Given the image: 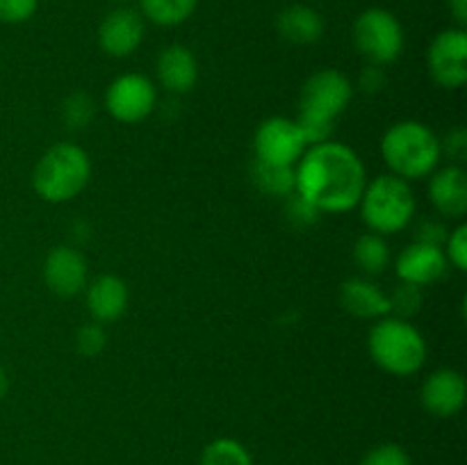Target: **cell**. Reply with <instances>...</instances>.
<instances>
[{
  "label": "cell",
  "mask_w": 467,
  "mask_h": 465,
  "mask_svg": "<svg viewBox=\"0 0 467 465\" xmlns=\"http://www.w3.org/2000/svg\"><path fill=\"white\" fill-rule=\"evenodd\" d=\"M368 171L351 146L322 141L308 146L295 164V194L313 203L319 212L342 214L360 203Z\"/></svg>",
  "instance_id": "cell-1"
},
{
  "label": "cell",
  "mask_w": 467,
  "mask_h": 465,
  "mask_svg": "<svg viewBox=\"0 0 467 465\" xmlns=\"http://www.w3.org/2000/svg\"><path fill=\"white\" fill-rule=\"evenodd\" d=\"M381 155L392 176L410 182L431 176L441 164L442 150L431 128L420 121H400L383 135Z\"/></svg>",
  "instance_id": "cell-2"
},
{
  "label": "cell",
  "mask_w": 467,
  "mask_h": 465,
  "mask_svg": "<svg viewBox=\"0 0 467 465\" xmlns=\"http://www.w3.org/2000/svg\"><path fill=\"white\" fill-rule=\"evenodd\" d=\"M91 178V160L85 149L71 141L50 146L32 169V187L46 203H68Z\"/></svg>",
  "instance_id": "cell-3"
},
{
  "label": "cell",
  "mask_w": 467,
  "mask_h": 465,
  "mask_svg": "<svg viewBox=\"0 0 467 465\" xmlns=\"http://www.w3.org/2000/svg\"><path fill=\"white\" fill-rule=\"evenodd\" d=\"M368 349L374 363L395 377H410L427 363V340L409 319H377L368 336Z\"/></svg>",
  "instance_id": "cell-4"
},
{
  "label": "cell",
  "mask_w": 467,
  "mask_h": 465,
  "mask_svg": "<svg viewBox=\"0 0 467 465\" xmlns=\"http://www.w3.org/2000/svg\"><path fill=\"white\" fill-rule=\"evenodd\" d=\"M358 205L369 231L386 237L410 226L418 203L409 181L383 173L374 181H368Z\"/></svg>",
  "instance_id": "cell-5"
},
{
  "label": "cell",
  "mask_w": 467,
  "mask_h": 465,
  "mask_svg": "<svg viewBox=\"0 0 467 465\" xmlns=\"http://www.w3.org/2000/svg\"><path fill=\"white\" fill-rule=\"evenodd\" d=\"M351 39L356 50L374 67H386L397 62L404 53V27L400 18L383 7H369L354 21Z\"/></svg>",
  "instance_id": "cell-6"
},
{
  "label": "cell",
  "mask_w": 467,
  "mask_h": 465,
  "mask_svg": "<svg viewBox=\"0 0 467 465\" xmlns=\"http://www.w3.org/2000/svg\"><path fill=\"white\" fill-rule=\"evenodd\" d=\"M351 98H354V85L345 73L337 68H319L301 87L296 121L333 126L336 117L349 108Z\"/></svg>",
  "instance_id": "cell-7"
},
{
  "label": "cell",
  "mask_w": 467,
  "mask_h": 465,
  "mask_svg": "<svg viewBox=\"0 0 467 465\" xmlns=\"http://www.w3.org/2000/svg\"><path fill=\"white\" fill-rule=\"evenodd\" d=\"M158 91L150 78L141 73H123L114 78L105 94V108L119 123H140L153 114Z\"/></svg>",
  "instance_id": "cell-8"
},
{
  "label": "cell",
  "mask_w": 467,
  "mask_h": 465,
  "mask_svg": "<svg viewBox=\"0 0 467 465\" xmlns=\"http://www.w3.org/2000/svg\"><path fill=\"white\" fill-rule=\"evenodd\" d=\"M255 160L281 167H295L308 149L295 119L269 117L258 126L254 137Z\"/></svg>",
  "instance_id": "cell-9"
},
{
  "label": "cell",
  "mask_w": 467,
  "mask_h": 465,
  "mask_svg": "<svg viewBox=\"0 0 467 465\" xmlns=\"http://www.w3.org/2000/svg\"><path fill=\"white\" fill-rule=\"evenodd\" d=\"M427 67L442 89H461L467 82V35L463 27L438 32L427 53Z\"/></svg>",
  "instance_id": "cell-10"
},
{
  "label": "cell",
  "mask_w": 467,
  "mask_h": 465,
  "mask_svg": "<svg viewBox=\"0 0 467 465\" xmlns=\"http://www.w3.org/2000/svg\"><path fill=\"white\" fill-rule=\"evenodd\" d=\"M144 16L137 9L121 5L100 21L99 46L109 57H130L144 41Z\"/></svg>",
  "instance_id": "cell-11"
},
{
  "label": "cell",
  "mask_w": 467,
  "mask_h": 465,
  "mask_svg": "<svg viewBox=\"0 0 467 465\" xmlns=\"http://www.w3.org/2000/svg\"><path fill=\"white\" fill-rule=\"evenodd\" d=\"M467 397V386L463 374L456 369H436L429 374L420 390V401L424 410L433 418H454L463 410Z\"/></svg>",
  "instance_id": "cell-12"
},
{
  "label": "cell",
  "mask_w": 467,
  "mask_h": 465,
  "mask_svg": "<svg viewBox=\"0 0 467 465\" xmlns=\"http://www.w3.org/2000/svg\"><path fill=\"white\" fill-rule=\"evenodd\" d=\"M44 281L57 296H76L87 287V260L73 246H55L44 260Z\"/></svg>",
  "instance_id": "cell-13"
},
{
  "label": "cell",
  "mask_w": 467,
  "mask_h": 465,
  "mask_svg": "<svg viewBox=\"0 0 467 465\" xmlns=\"http://www.w3.org/2000/svg\"><path fill=\"white\" fill-rule=\"evenodd\" d=\"M447 255L442 246L424 244V242H413L406 246L397 258V276L404 283L424 287L438 283L447 274Z\"/></svg>",
  "instance_id": "cell-14"
},
{
  "label": "cell",
  "mask_w": 467,
  "mask_h": 465,
  "mask_svg": "<svg viewBox=\"0 0 467 465\" xmlns=\"http://www.w3.org/2000/svg\"><path fill=\"white\" fill-rule=\"evenodd\" d=\"M130 304V292L123 278L100 274L87 285V310L99 324H112L123 317Z\"/></svg>",
  "instance_id": "cell-15"
},
{
  "label": "cell",
  "mask_w": 467,
  "mask_h": 465,
  "mask_svg": "<svg viewBox=\"0 0 467 465\" xmlns=\"http://www.w3.org/2000/svg\"><path fill=\"white\" fill-rule=\"evenodd\" d=\"M433 208L447 219H463L467 212V173L456 164L436 169L429 182Z\"/></svg>",
  "instance_id": "cell-16"
},
{
  "label": "cell",
  "mask_w": 467,
  "mask_h": 465,
  "mask_svg": "<svg viewBox=\"0 0 467 465\" xmlns=\"http://www.w3.org/2000/svg\"><path fill=\"white\" fill-rule=\"evenodd\" d=\"M155 71H158L160 85L171 94H187L194 89L199 80L196 55L182 44L167 46L155 62Z\"/></svg>",
  "instance_id": "cell-17"
},
{
  "label": "cell",
  "mask_w": 467,
  "mask_h": 465,
  "mask_svg": "<svg viewBox=\"0 0 467 465\" xmlns=\"http://www.w3.org/2000/svg\"><path fill=\"white\" fill-rule=\"evenodd\" d=\"M340 304L358 319H381L390 315L388 294L368 276L347 278L340 285Z\"/></svg>",
  "instance_id": "cell-18"
},
{
  "label": "cell",
  "mask_w": 467,
  "mask_h": 465,
  "mask_svg": "<svg viewBox=\"0 0 467 465\" xmlns=\"http://www.w3.org/2000/svg\"><path fill=\"white\" fill-rule=\"evenodd\" d=\"M276 30L290 44L310 46L322 39L324 18L310 5H290L276 16Z\"/></svg>",
  "instance_id": "cell-19"
},
{
  "label": "cell",
  "mask_w": 467,
  "mask_h": 465,
  "mask_svg": "<svg viewBox=\"0 0 467 465\" xmlns=\"http://www.w3.org/2000/svg\"><path fill=\"white\" fill-rule=\"evenodd\" d=\"M390 260H392L390 246H388L386 237L379 235V232L369 231L356 240L354 263L368 278L379 276V274L386 272Z\"/></svg>",
  "instance_id": "cell-20"
},
{
  "label": "cell",
  "mask_w": 467,
  "mask_h": 465,
  "mask_svg": "<svg viewBox=\"0 0 467 465\" xmlns=\"http://www.w3.org/2000/svg\"><path fill=\"white\" fill-rule=\"evenodd\" d=\"M199 0H140L141 16L160 27H176L192 18Z\"/></svg>",
  "instance_id": "cell-21"
},
{
  "label": "cell",
  "mask_w": 467,
  "mask_h": 465,
  "mask_svg": "<svg viewBox=\"0 0 467 465\" xmlns=\"http://www.w3.org/2000/svg\"><path fill=\"white\" fill-rule=\"evenodd\" d=\"M255 187L269 196H290L295 194V167H281V164H267L255 160L251 167Z\"/></svg>",
  "instance_id": "cell-22"
},
{
  "label": "cell",
  "mask_w": 467,
  "mask_h": 465,
  "mask_svg": "<svg viewBox=\"0 0 467 465\" xmlns=\"http://www.w3.org/2000/svg\"><path fill=\"white\" fill-rule=\"evenodd\" d=\"M201 465H254L249 450L235 438H214L201 454Z\"/></svg>",
  "instance_id": "cell-23"
},
{
  "label": "cell",
  "mask_w": 467,
  "mask_h": 465,
  "mask_svg": "<svg viewBox=\"0 0 467 465\" xmlns=\"http://www.w3.org/2000/svg\"><path fill=\"white\" fill-rule=\"evenodd\" d=\"M96 117V103L89 94H82V91H76V94L68 96L62 103V119L64 126H68L71 130H85Z\"/></svg>",
  "instance_id": "cell-24"
},
{
  "label": "cell",
  "mask_w": 467,
  "mask_h": 465,
  "mask_svg": "<svg viewBox=\"0 0 467 465\" xmlns=\"http://www.w3.org/2000/svg\"><path fill=\"white\" fill-rule=\"evenodd\" d=\"M388 304H390V315L400 319H410L413 315L420 313L424 304L422 287L413 285V283L401 281L395 290L388 294Z\"/></svg>",
  "instance_id": "cell-25"
},
{
  "label": "cell",
  "mask_w": 467,
  "mask_h": 465,
  "mask_svg": "<svg viewBox=\"0 0 467 465\" xmlns=\"http://www.w3.org/2000/svg\"><path fill=\"white\" fill-rule=\"evenodd\" d=\"M108 345V333H105L103 324L91 322L82 324L76 331V351L80 356H87V358H94Z\"/></svg>",
  "instance_id": "cell-26"
},
{
  "label": "cell",
  "mask_w": 467,
  "mask_h": 465,
  "mask_svg": "<svg viewBox=\"0 0 467 465\" xmlns=\"http://www.w3.org/2000/svg\"><path fill=\"white\" fill-rule=\"evenodd\" d=\"M360 465H413L410 454L397 442H383L363 456Z\"/></svg>",
  "instance_id": "cell-27"
},
{
  "label": "cell",
  "mask_w": 467,
  "mask_h": 465,
  "mask_svg": "<svg viewBox=\"0 0 467 465\" xmlns=\"http://www.w3.org/2000/svg\"><path fill=\"white\" fill-rule=\"evenodd\" d=\"M445 255H447V263L454 264L459 272H465L467 269V226L465 223H459L454 231L447 235L445 240Z\"/></svg>",
  "instance_id": "cell-28"
},
{
  "label": "cell",
  "mask_w": 467,
  "mask_h": 465,
  "mask_svg": "<svg viewBox=\"0 0 467 465\" xmlns=\"http://www.w3.org/2000/svg\"><path fill=\"white\" fill-rule=\"evenodd\" d=\"M39 9V0H0V23L18 26L30 21Z\"/></svg>",
  "instance_id": "cell-29"
},
{
  "label": "cell",
  "mask_w": 467,
  "mask_h": 465,
  "mask_svg": "<svg viewBox=\"0 0 467 465\" xmlns=\"http://www.w3.org/2000/svg\"><path fill=\"white\" fill-rule=\"evenodd\" d=\"M319 210L315 208L313 203H308L306 199H301L299 194H290L287 196V219L296 226H310V223L317 222Z\"/></svg>",
  "instance_id": "cell-30"
},
{
  "label": "cell",
  "mask_w": 467,
  "mask_h": 465,
  "mask_svg": "<svg viewBox=\"0 0 467 465\" xmlns=\"http://www.w3.org/2000/svg\"><path fill=\"white\" fill-rule=\"evenodd\" d=\"M447 235H450V231H447V228L442 226L438 219H424V222H420L418 240H415V242H424V244L442 246V244H445Z\"/></svg>",
  "instance_id": "cell-31"
},
{
  "label": "cell",
  "mask_w": 467,
  "mask_h": 465,
  "mask_svg": "<svg viewBox=\"0 0 467 465\" xmlns=\"http://www.w3.org/2000/svg\"><path fill=\"white\" fill-rule=\"evenodd\" d=\"M441 150L450 155L451 160H456V162H463V158L467 155V132L463 128L451 130L445 137V141H441Z\"/></svg>",
  "instance_id": "cell-32"
},
{
  "label": "cell",
  "mask_w": 467,
  "mask_h": 465,
  "mask_svg": "<svg viewBox=\"0 0 467 465\" xmlns=\"http://www.w3.org/2000/svg\"><path fill=\"white\" fill-rule=\"evenodd\" d=\"M358 85L365 94H379V91L386 87V71H383V67L368 64V67L363 68V73H360Z\"/></svg>",
  "instance_id": "cell-33"
},
{
  "label": "cell",
  "mask_w": 467,
  "mask_h": 465,
  "mask_svg": "<svg viewBox=\"0 0 467 465\" xmlns=\"http://www.w3.org/2000/svg\"><path fill=\"white\" fill-rule=\"evenodd\" d=\"M447 7H450L451 16L459 23V27H465L467 23V0H447Z\"/></svg>",
  "instance_id": "cell-34"
},
{
  "label": "cell",
  "mask_w": 467,
  "mask_h": 465,
  "mask_svg": "<svg viewBox=\"0 0 467 465\" xmlns=\"http://www.w3.org/2000/svg\"><path fill=\"white\" fill-rule=\"evenodd\" d=\"M7 390H9V377H7V372H5L3 365H0V399L7 395Z\"/></svg>",
  "instance_id": "cell-35"
},
{
  "label": "cell",
  "mask_w": 467,
  "mask_h": 465,
  "mask_svg": "<svg viewBox=\"0 0 467 465\" xmlns=\"http://www.w3.org/2000/svg\"><path fill=\"white\" fill-rule=\"evenodd\" d=\"M114 3H130V0H114Z\"/></svg>",
  "instance_id": "cell-36"
}]
</instances>
